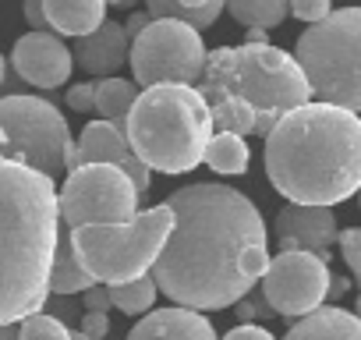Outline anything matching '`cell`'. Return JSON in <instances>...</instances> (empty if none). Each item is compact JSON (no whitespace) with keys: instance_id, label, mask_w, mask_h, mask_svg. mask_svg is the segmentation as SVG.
<instances>
[{"instance_id":"cell-1","label":"cell","mask_w":361,"mask_h":340,"mask_svg":"<svg viewBox=\"0 0 361 340\" xmlns=\"http://www.w3.org/2000/svg\"><path fill=\"white\" fill-rule=\"evenodd\" d=\"M173 227L149 269L173 305L220 312L245 298L269 266V234L259 206L216 181L177 188L163 199Z\"/></svg>"},{"instance_id":"cell-29","label":"cell","mask_w":361,"mask_h":340,"mask_svg":"<svg viewBox=\"0 0 361 340\" xmlns=\"http://www.w3.org/2000/svg\"><path fill=\"white\" fill-rule=\"evenodd\" d=\"M92 96H96V85H92V82L71 85V89H68V107L78 110V114H89V110H92Z\"/></svg>"},{"instance_id":"cell-39","label":"cell","mask_w":361,"mask_h":340,"mask_svg":"<svg viewBox=\"0 0 361 340\" xmlns=\"http://www.w3.org/2000/svg\"><path fill=\"white\" fill-rule=\"evenodd\" d=\"M4 78H8V61H4V54H0V85H4Z\"/></svg>"},{"instance_id":"cell-23","label":"cell","mask_w":361,"mask_h":340,"mask_svg":"<svg viewBox=\"0 0 361 340\" xmlns=\"http://www.w3.org/2000/svg\"><path fill=\"white\" fill-rule=\"evenodd\" d=\"M106 294H110V305L114 308H121L124 315H142V312H149L152 308V301H156V284H152V277L145 273V277H138V280H124V284H110L106 287Z\"/></svg>"},{"instance_id":"cell-6","label":"cell","mask_w":361,"mask_h":340,"mask_svg":"<svg viewBox=\"0 0 361 340\" xmlns=\"http://www.w3.org/2000/svg\"><path fill=\"white\" fill-rule=\"evenodd\" d=\"M294 61L319 103L361 114V8H340L308 25Z\"/></svg>"},{"instance_id":"cell-30","label":"cell","mask_w":361,"mask_h":340,"mask_svg":"<svg viewBox=\"0 0 361 340\" xmlns=\"http://www.w3.org/2000/svg\"><path fill=\"white\" fill-rule=\"evenodd\" d=\"M145 11H149V18H177V22H185V11H180L177 0H145Z\"/></svg>"},{"instance_id":"cell-2","label":"cell","mask_w":361,"mask_h":340,"mask_svg":"<svg viewBox=\"0 0 361 340\" xmlns=\"http://www.w3.org/2000/svg\"><path fill=\"white\" fill-rule=\"evenodd\" d=\"M266 142V178L287 202L336 206L361 188V117L333 103H301Z\"/></svg>"},{"instance_id":"cell-16","label":"cell","mask_w":361,"mask_h":340,"mask_svg":"<svg viewBox=\"0 0 361 340\" xmlns=\"http://www.w3.org/2000/svg\"><path fill=\"white\" fill-rule=\"evenodd\" d=\"M128 340H220V336L202 312L173 305V308H156L145 319H138Z\"/></svg>"},{"instance_id":"cell-34","label":"cell","mask_w":361,"mask_h":340,"mask_svg":"<svg viewBox=\"0 0 361 340\" xmlns=\"http://www.w3.org/2000/svg\"><path fill=\"white\" fill-rule=\"evenodd\" d=\"M68 298H71V294H50V298H47L50 315H57L61 322H64V319H75V305H71Z\"/></svg>"},{"instance_id":"cell-13","label":"cell","mask_w":361,"mask_h":340,"mask_svg":"<svg viewBox=\"0 0 361 340\" xmlns=\"http://www.w3.org/2000/svg\"><path fill=\"white\" fill-rule=\"evenodd\" d=\"M11 64L15 75L36 89H61L71 78V50L64 47L61 36L54 32H29L15 43L11 50Z\"/></svg>"},{"instance_id":"cell-32","label":"cell","mask_w":361,"mask_h":340,"mask_svg":"<svg viewBox=\"0 0 361 340\" xmlns=\"http://www.w3.org/2000/svg\"><path fill=\"white\" fill-rule=\"evenodd\" d=\"M82 305H85V312H106V308H110V294H106V287L92 284L89 291H82Z\"/></svg>"},{"instance_id":"cell-28","label":"cell","mask_w":361,"mask_h":340,"mask_svg":"<svg viewBox=\"0 0 361 340\" xmlns=\"http://www.w3.org/2000/svg\"><path fill=\"white\" fill-rule=\"evenodd\" d=\"M78 329H82L89 340H103V336L110 333V315H106V312H85V315L78 319Z\"/></svg>"},{"instance_id":"cell-20","label":"cell","mask_w":361,"mask_h":340,"mask_svg":"<svg viewBox=\"0 0 361 340\" xmlns=\"http://www.w3.org/2000/svg\"><path fill=\"white\" fill-rule=\"evenodd\" d=\"M92 85H96L92 110H96L103 121L124 128V117H128V110H131V103H135V96H138V85L128 82V78H117V75L99 78V82H92Z\"/></svg>"},{"instance_id":"cell-33","label":"cell","mask_w":361,"mask_h":340,"mask_svg":"<svg viewBox=\"0 0 361 340\" xmlns=\"http://www.w3.org/2000/svg\"><path fill=\"white\" fill-rule=\"evenodd\" d=\"M224 340H276L269 329H262V326H255V322H241V326H234Z\"/></svg>"},{"instance_id":"cell-26","label":"cell","mask_w":361,"mask_h":340,"mask_svg":"<svg viewBox=\"0 0 361 340\" xmlns=\"http://www.w3.org/2000/svg\"><path fill=\"white\" fill-rule=\"evenodd\" d=\"M234 308H238V315H241V319H248V322H252V319H269V315H276V312L266 305L262 291H255V287H252L245 298H238V301H234Z\"/></svg>"},{"instance_id":"cell-18","label":"cell","mask_w":361,"mask_h":340,"mask_svg":"<svg viewBox=\"0 0 361 340\" xmlns=\"http://www.w3.org/2000/svg\"><path fill=\"white\" fill-rule=\"evenodd\" d=\"M47 25L57 36H89L106 22V0H43Z\"/></svg>"},{"instance_id":"cell-17","label":"cell","mask_w":361,"mask_h":340,"mask_svg":"<svg viewBox=\"0 0 361 340\" xmlns=\"http://www.w3.org/2000/svg\"><path fill=\"white\" fill-rule=\"evenodd\" d=\"M283 340H361V319L336 305H319L315 312L301 315Z\"/></svg>"},{"instance_id":"cell-44","label":"cell","mask_w":361,"mask_h":340,"mask_svg":"<svg viewBox=\"0 0 361 340\" xmlns=\"http://www.w3.org/2000/svg\"><path fill=\"white\" fill-rule=\"evenodd\" d=\"M357 195H361V188H357Z\"/></svg>"},{"instance_id":"cell-22","label":"cell","mask_w":361,"mask_h":340,"mask_svg":"<svg viewBox=\"0 0 361 340\" xmlns=\"http://www.w3.org/2000/svg\"><path fill=\"white\" fill-rule=\"evenodd\" d=\"M227 11L245 29H276L290 15V0H227Z\"/></svg>"},{"instance_id":"cell-10","label":"cell","mask_w":361,"mask_h":340,"mask_svg":"<svg viewBox=\"0 0 361 340\" xmlns=\"http://www.w3.org/2000/svg\"><path fill=\"white\" fill-rule=\"evenodd\" d=\"M61 224L68 231L92 224H124L138 213V192L117 163H78L57 192Z\"/></svg>"},{"instance_id":"cell-3","label":"cell","mask_w":361,"mask_h":340,"mask_svg":"<svg viewBox=\"0 0 361 340\" xmlns=\"http://www.w3.org/2000/svg\"><path fill=\"white\" fill-rule=\"evenodd\" d=\"M61 234L54 178L0 149V322L47 308Z\"/></svg>"},{"instance_id":"cell-21","label":"cell","mask_w":361,"mask_h":340,"mask_svg":"<svg viewBox=\"0 0 361 340\" xmlns=\"http://www.w3.org/2000/svg\"><path fill=\"white\" fill-rule=\"evenodd\" d=\"M202 163L213 170V174H224V178L245 174V170H248V145L234 131H213Z\"/></svg>"},{"instance_id":"cell-24","label":"cell","mask_w":361,"mask_h":340,"mask_svg":"<svg viewBox=\"0 0 361 340\" xmlns=\"http://www.w3.org/2000/svg\"><path fill=\"white\" fill-rule=\"evenodd\" d=\"M18 333H22V340H71V326L61 322V319L50 315V312L25 315V319L18 322Z\"/></svg>"},{"instance_id":"cell-11","label":"cell","mask_w":361,"mask_h":340,"mask_svg":"<svg viewBox=\"0 0 361 340\" xmlns=\"http://www.w3.org/2000/svg\"><path fill=\"white\" fill-rule=\"evenodd\" d=\"M329 259L315 252H276L262 273V298L283 319H301L329 298Z\"/></svg>"},{"instance_id":"cell-31","label":"cell","mask_w":361,"mask_h":340,"mask_svg":"<svg viewBox=\"0 0 361 340\" xmlns=\"http://www.w3.org/2000/svg\"><path fill=\"white\" fill-rule=\"evenodd\" d=\"M22 15L32 25V32H47V15H43V0H22Z\"/></svg>"},{"instance_id":"cell-9","label":"cell","mask_w":361,"mask_h":340,"mask_svg":"<svg viewBox=\"0 0 361 340\" xmlns=\"http://www.w3.org/2000/svg\"><path fill=\"white\" fill-rule=\"evenodd\" d=\"M206 43L202 32L177 18H152L128 47V64L135 85H199L206 68Z\"/></svg>"},{"instance_id":"cell-36","label":"cell","mask_w":361,"mask_h":340,"mask_svg":"<svg viewBox=\"0 0 361 340\" xmlns=\"http://www.w3.org/2000/svg\"><path fill=\"white\" fill-rule=\"evenodd\" d=\"M269 29H259V25H252L248 32H245V43H269V36H266Z\"/></svg>"},{"instance_id":"cell-27","label":"cell","mask_w":361,"mask_h":340,"mask_svg":"<svg viewBox=\"0 0 361 340\" xmlns=\"http://www.w3.org/2000/svg\"><path fill=\"white\" fill-rule=\"evenodd\" d=\"M329 11H333V8H329V0H290V15L301 18V22H308V25L322 22Z\"/></svg>"},{"instance_id":"cell-41","label":"cell","mask_w":361,"mask_h":340,"mask_svg":"<svg viewBox=\"0 0 361 340\" xmlns=\"http://www.w3.org/2000/svg\"><path fill=\"white\" fill-rule=\"evenodd\" d=\"M71 340H89V336H85L82 329H71Z\"/></svg>"},{"instance_id":"cell-7","label":"cell","mask_w":361,"mask_h":340,"mask_svg":"<svg viewBox=\"0 0 361 340\" xmlns=\"http://www.w3.org/2000/svg\"><path fill=\"white\" fill-rule=\"evenodd\" d=\"M173 227V213L166 202L135 213L124 224H92V227H78L68 231L78 262L85 266V273L110 287V284H124V280H138L152 269L166 234Z\"/></svg>"},{"instance_id":"cell-4","label":"cell","mask_w":361,"mask_h":340,"mask_svg":"<svg viewBox=\"0 0 361 340\" xmlns=\"http://www.w3.org/2000/svg\"><path fill=\"white\" fill-rule=\"evenodd\" d=\"M195 89L209 107L213 128L234 131L241 138H266L283 114L312 99L294 54L269 43L209 50Z\"/></svg>"},{"instance_id":"cell-40","label":"cell","mask_w":361,"mask_h":340,"mask_svg":"<svg viewBox=\"0 0 361 340\" xmlns=\"http://www.w3.org/2000/svg\"><path fill=\"white\" fill-rule=\"evenodd\" d=\"M128 4H135V0H106V8H128Z\"/></svg>"},{"instance_id":"cell-37","label":"cell","mask_w":361,"mask_h":340,"mask_svg":"<svg viewBox=\"0 0 361 340\" xmlns=\"http://www.w3.org/2000/svg\"><path fill=\"white\" fill-rule=\"evenodd\" d=\"M0 340H22L18 322H0Z\"/></svg>"},{"instance_id":"cell-19","label":"cell","mask_w":361,"mask_h":340,"mask_svg":"<svg viewBox=\"0 0 361 340\" xmlns=\"http://www.w3.org/2000/svg\"><path fill=\"white\" fill-rule=\"evenodd\" d=\"M96 280L85 273V266L78 262L75 255V245H71V234L61 231L57 234V248H54V266H50V291L54 294H82L89 291Z\"/></svg>"},{"instance_id":"cell-38","label":"cell","mask_w":361,"mask_h":340,"mask_svg":"<svg viewBox=\"0 0 361 340\" xmlns=\"http://www.w3.org/2000/svg\"><path fill=\"white\" fill-rule=\"evenodd\" d=\"M347 287H350V284H347L343 277H336V280H329V294H333V298H343V294H347Z\"/></svg>"},{"instance_id":"cell-42","label":"cell","mask_w":361,"mask_h":340,"mask_svg":"<svg viewBox=\"0 0 361 340\" xmlns=\"http://www.w3.org/2000/svg\"><path fill=\"white\" fill-rule=\"evenodd\" d=\"M354 315L361 319V294H357V305H354Z\"/></svg>"},{"instance_id":"cell-5","label":"cell","mask_w":361,"mask_h":340,"mask_svg":"<svg viewBox=\"0 0 361 340\" xmlns=\"http://www.w3.org/2000/svg\"><path fill=\"white\" fill-rule=\"evenodd\" d=\"M124 138L131 152L159 174H188L206 156L213 138V117L195 85H149L135 96L124 117Z\"/></svg>"},{"instance_id":"cell-8","label":"cell","mask_w":361,"mask_h":340,"mask_svg":"<svg viewBox=\"0 0 361 340\" xmlns=\"http://www.w3.org/2000/svg\"><path fill=\"white\" fill-rule=\"evenodd\" d=\"M0 131L8 142V156L29 163L32 170L47 178L68 174L71 156H75V138L64 121V114L43 99V96H4L0 99Z\"/></svg>"},{"instance_id":"cell-25","label":"cell","mask_w":361,"mask_h":340,"mask_svg":"<svg viewBox=\"0 0 361 340\" xmlns=\"http://www.w3.org/2000/svg\"><path fill=\"white\" fill-rule=\"evenodd\" d=\"M336 245H340V255L354 277V284L361 287V227H347V231H336Z\"/></svg>"},{"instance_id":"cell-35","label":"cell","mask_w":361,"mask_h":340,"mask_svg":"<svg viewBox=\"0 0 361 340\" xmlns=\"http://www.w3.org/2000/svg\"><path fill=\"white\" fill-rule=\"evenodd\" d=\"M149 22H152V18H149V11H135V15L124 22V32H128V40H135V36H138V32H142Z\"/></svg>"},{"instance_id":"cell-14","label":"cell","mask_w":361,"mask_h":340,"mask_svg":"<svg viewBox=\"0 0 361 340\" xmlns=\"http://www.w3.org/2000/svg\"><path fill=\"white\" fill-rule=\"evenodd\" d=\"M276 245L280 252H315L329 259L336 245V217L329 206H305L290 202L276 213Z\"/></svg>"},{"instance_id":"cell-12","label":"cell","mask_w":361,"mask_h":340,"mask_svg":"<svg viewBox=\"0 0 361 340\" xmlns=\"http://www.w3.org/2000/svg\"><path fill=\"white\" fill-rule=\"evenodd\" d=\"M78 163H117L124 174L131 178L138 199H142V195L149 192V185H152V170L131 152L124 131H121L117 124H110V121H89V124L82 128V135H78V142H75L71 166H78ZM71 166H68V170H71Z\"/></svg>"},{"instance_id":"cell-15","label":"cell","mask_w":361,"mask_h":340,"mask_svg":"<svg viewBox=\"0 0 361 340\" xmlns=\"http://www.w3.org/2000/svg\"><path fill=\"white\" fill-rule=\"evenodd\" d=\"M128 32L121 22H103L99 29H92L89 36H78L75 40V50H71V61L85 71V75H96V78H110L117 75L124 64H128Z\"/></svg>"},{"instance_id":"cell-43","label":"cell","mask_w":361,"mask_h":340,"mask_svg":"<svg viewBox=\"0 0 361 340\" xmlns=\"http://www.w3.org/2000/svg\"><path fill=\"white\" fill-rule=\"evenodd\" d=\"M0 149H8V142H4V131H0Z\"/></svg>"}]
</instances>
